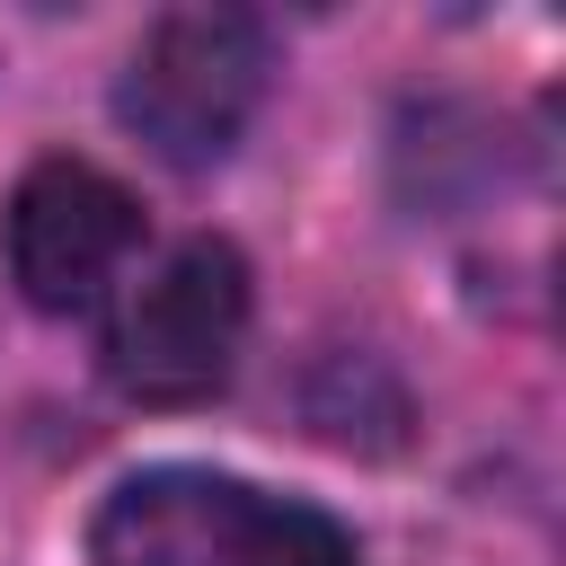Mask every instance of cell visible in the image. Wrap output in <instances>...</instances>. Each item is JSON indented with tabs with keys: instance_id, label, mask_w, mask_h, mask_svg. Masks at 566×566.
I'll return each mask as SVG.
<instances>
[{
	"instance_id": "277c9868",
	"label": "cell",
	"mask_w": 566,
	"mask_h": 566,
	"mask_svg": "<svg viewBox=\"0 0 566 566\" xmlns=\"http://www.w3.org/2000/svg\"><path fill=\"white\" fill-rule=\"evenodd\" d=\"M9 283L35 301V310H88L106 301V283L133 265L142 248V203L124 177H106L97 159H35L18 186H9Z\"/></svg>"
},
{
	"instance_id": "3957f363",
	"label": "cell",
	"mask_w": 566,
	"mask_h": 566,
	"mask_svg": "<svg viewBox=\"0 0 566 566\" xmlns=\"http://www.w3.org/2000/svg\"><path fill=\"white\" fill-rule=\"evenodd\" d=\"M248 345V256L230 239H177L106 310V380L142 407H203Z\"/></svg>"
},
{
	"instance_id": "6da1fadb",
	"label": "cell",
	"mask_w": 566,
	"mask_h": 566,
	"mask_svg": "<svg viewBox=\"0 0 566 566\" xmlns=\"http://www.w3.org/2000/svg\"><path fill=\"white\" fill-rule=\"evenodd\" d=\"M97 566H363L354 531L221 469H142L88 522Z\"/></svg>"
},
{
	"instance_id": "7a4b0ae2",
	"label": "cell",
	"mask_w": 566,
	"mask_h": 566,
	"mask_svg": "<svg viewBox=\"0 0 566 566\" xmlns=\"http://www.w3.org/2000/svg\"><path fill=\"white\" fill-rule=\"evenodd\" d=\"M274 80V44L248 9H168L142 27L124 80H115V124L168 159V168H221L239 150V133L256 124Z\"/></svg>"
}]
</instances>
